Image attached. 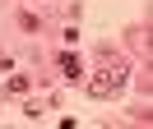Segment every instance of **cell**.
I'll return each mask as SVG.
<instances>
[{"mask_svg": "<svg viewBox=\"0 0 153 129\" xmlns=\"http://www.w3.org/2000/svg\"><path fill=\"white\" fill-rule=\"evenodd\" d=\"M56 69H60V78H70V83H79V78H84V60H79L74 51L56 55Z\"/></svg>", "mask_w": 153, "mask_h": 129, "instance_id": "cell-1", "label": "cell"}, {"mask_svg": "<svg viewBox=\"0 0 153 129\" xmlns=\"http://www.w3.org/2000/svg\"><path fill=\"white\" fill-rule=\"evenodd\" d=\"M28 92H33L28 74H10V78H5V97H28Z\"/></svg>", "mask_w": 153, "mask_h": 129, "instance_id": "cell-2", "label": "cell"}, {"mask_svg": "<svg viewBox=\"0 0 153 129\" xmlns=\"http://www.w3.org/2000/svg\"><path fill=\"white\" fill-rule=\"evenodd\" d=\"M19 28H23V32H37V28H42V14H33V9H23V14H19Z\"/></svg>", "mask_w": 153, "mask_h": 129, "instance_id": "cell-3", "label": "cell"}, {"mask_svg": "<svg viewBox=\"0 0 153 129\" xmlns=\"http://www.w3.org/2000/svg\"><path fill=\"white\" fill-rule=\"evenodd\" d=\"M14 69V55H5V51H0V74H10Z\"/></svg>", "mask_w": 153, "mask_h": 129, "instance_id": "cell-4", "label": "cell"}]
</instances>
